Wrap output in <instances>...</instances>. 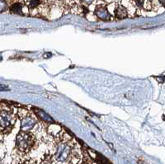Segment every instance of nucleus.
Here are the masks:
<instances>
[{
	"label": "nucleus",
	"mask_w": 165,
	"mask_h": 164,
	"mask_svg": "<svg viewBox=\"0 0 165 164\" xmlns=\"http://www.w3.org/2000/svg\"><path fill=\"white\" fill-rule=\"evenodd\" d=\"M41 5H42L41 0H28V6L29 10L38 9L41 7Z\"/></svg>",
	"instance_id": "nucleus-10"
},
{
	"label": "nucleus",
	"mask_w": 165,
	"mask_h": 164,
	"mask_svg": "<svg viewBox=\"0 0 165 164\" xmlns=\"http://www.w3.org/2000/svg\"><path fill=\"white\" fill-rule=\"evenodd\" d=\"M62 129L59 126L56 125H50L48 126V127L46 128V132L48 135H51V136L56 137V135L60 132V130Z\"/></svg>",
	"instance_id": "nucleus-9"
},
{
	"label": "nucleus",
	"mask_w": 165,
	"mask_h": 164,
	"mask_svg": "<svg viewBox=\"0 0 165 164\" xmlns=\"http://www.w3.org/2000/svg\"><path fill=\"white\" fill-rule=\"evenodd\" d=\"M33 110H34L33 113L37 116V118L41 120V121H45V122H46V121H48V122H51V121H53L52 118H51V116H49L48 114H46V112H43V111H41V110L40 109H37V108H34Z\"/></svg>",
	"instance_id": "nucleus-8"
},
{
	"label": "nucleus",
	"mask_w": 165,
	"mask_h": 164,
	"mask_svg": "<svg viewBox=\"0 0 165 164\" xmlns=\"http://www.w3.org/2000/svg\"><path fill=\"white\" fill-rule=\"evenodd\" d=\"M16 121V116L9 111L0 112V130H7L12 127Z\"/></svg>",
	"instance_id": "nucleus-3"
},
{
	"label": "nucleus",
	"mask_w": 165,
	"mask_h": 164,
	"mask_svg": "<svg viewBox=\"0 0 165 164\" xmlns=\"http://www.w3.org/2000/svg\"><path fill=\"white\" fill-rule=\"evenodd\" d=\"M114 14L115 17L117 19H124L128 17V11L126 9V7H124L123 5L118 4L115 7Z\"/></svg>",
	"instance_id": "nucleus-6"
},
{
	"label": "nucleus",
	"mask_w": 165,
	"mask_h": 164,
	"mask_svg": "<svg viewBox=\"0 0 165 164\" xmlns=\"http://www.w3.org/2000/svg\"><path fill=\"white\" fill-rule=\"evenodd\" d=\"M8 8L7 2L4 0H0V12H4Z\"/></svg>",
	"instance_id": "nucleus-11"
},
{
	"label": "nucleus",
	"mask_w": 165,
	"mask_h": 164,
	"mask_svg": "<svg viewBox=\"0 0 165 164\" xmlns=\"http://www.w3.org/2000/svg\"><path fill=\"white\" fill-rule=\"evenodd\" d=\"M24 4L22 2H15L10 7V12L12 14L15 15H24L23 12Z\"/></svg>",
	"instance_id": "nucleus-7"
},
{
	"label": "nucleus",
	"mask_w": 165,
	"mask_h": 164,
	"mask_svg": "<svg viewBox=\"0 0 165 164\" xmlns=\"http://www.w3.org/2000/svg\"><path fill=\"white\" fill-rule=\"evenodd\" d=\"M81 2H82V3H84V4H91L92 2H93V0H80Z\"/></svg>",
	"instance_id": "nucleus-12"
},
{
	"label": "nucleus",
	"mask_w": 165,
	"mask_h": 164,
	"mask_svg": "<svg viewBox=\"0 0 165 164\" xmlns=\"http://www.w3.org/2000/svg\"><path fill=\"white\" fill-rule=\"evenodd\" d=\"M158 2L160 3V5L165 7V0H158Z\"/></svg>",
	"instance_id": "nucleus-13"
},
{
	"label": "nucleus",
	"mask_w": 165,
	"mask_h": 164,
	"mask_svg": "<svg viewBox=\"0 0 165 164\" xmlns=\"http://www.w3.org/2000/svg\"><path fill=\"white\" fill-rule=\"evenodd\" d=\"M94 14L98 18L101 19L102 21H110L112 19V15L104 5L97 6Z\"/></svg>",
	"instance_id": "nucleus-5"
},
{
	"label": "nucleus",
	"mask_w": 165,
	"mask_h": 164,
	"mask_svg": "<svg viewBox=\"0 0 165 164\" xmlns=\"http://www.w3.org/2000/svg\"><path fill=\"white\" fill-rule=\"evenodd\" d=\"M21 119H22L21 129L24 131H32L37 125V117L34 113H30L28 112Z\"/></svg>",
	"instance_id": "nucleus-4"
},
{
	"label": "nucleus",
	"mask_w": 165,
	"mask_h": 164,
	"mask_svg": "<svg viewBox=\"0 0 165 164\" xmlns=\"http://www.w3.org/2000/svg\"><path fill=\"white\" fill-rule=\"evenodd\" d=\"M37 136L32 131H24L22 130L18 135H17L16 146L18 150L20 153H30L37 145Z\"/></svg>",
	"instance_id": "nucleus-2"
},
{
	"label": "nucleus",
	"mask_w": 165,
	"mask_h": 164,
	"mask_svg": "<svg viewBox=\"0 0 165 164\" xmlns=\"http://www.w3.org/2000/svg\"><path fill=\"white\" fill-rule=\"evenodd\" d=\"M74 150L75 148L73 144V140L71 142L58 140L55 143V149L52 154L53 159L56 162H70Z\"/></svg>",
	"instance_id": "nucleus-1"
}]
</instances>
